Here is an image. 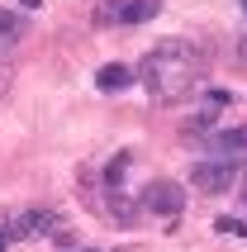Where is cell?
I'll return each mask as SVG.
<instances>
[{"label":"cell","mask_w":247,"mask_h":252,"mask_svg":"<svg viewBox=\"0 0 247 252\" xmlns=\"http://www.w3.org/2000/svg\"><path fill=\"white\" fill-rule=\"evenodd\" d=\"M24 19H19V14H0V67H5V57L14 53V48H19V38H24Z\"/></svg>","instance_id":"cell-8"},{"label":"cell","mask_w":247,"mask_h":252,"mask_svg":"<svg viewBox=\"0 0 247 252\" xmlns=\"http://www.w3.org/2000/svg\"><path fill=\"white\" fill-rule=\"evenodd\" d=\"M205 148H209V157H219V162H238V157H247V128H223Z\"/></svg>","instance_id":"cell-6"},{"label":"cell","mask_w":247,"mask_h":252,"mask_svg":"<svg viewBox=\"0 0 247 252\" xmlns=\"http://www.w3.org/2000/svg\"><path fill=\"white\" fill-rule=\"evenodd\" d=\"M0 86H5V67H0Z\"/></svg>","instance_id":"cell-12"},{"label":"cell","mask_w":247,"mask_h":252,"mask_svg":"<svg viewBox=\"0 0 247 252\" xmlns=\"http://www.w3.org/2000/svg\"><path fill=\"white\" fill-rule=\"evenodd\" d=\"M214 228H219V233H243V238H247V224H243V219H219Z\"/></svg>","instance_id":"cell-10"},{"label":"cell","mask_w":247,"mask_h":252,"mask_svg":"<svg viewBox=\"0 0 247 252\" xmlns=\"http://www.w3.org/2000/svg\"><path fill=\"white\" fill-rule=\"evenodd\" d=\"M190 186L200 190V195H228V190H238V186H243V171H238V162L200 157V162L190 167Z\"/></svg>","instance_id":"cell-3"},{"label":"cell","mask_w":247,"mask_h":252,"mask_svg":"<svg viewBox=\"0 0 247 252\" xmlns=\"http://www.w3.org/2000/svg\"><path fill=\"white\" fill-rule=\"evenodd\" d=\"M95 86L105 91V95H114V91H128V86H133V67H128V62H110V67H100V71H95Z\"/></svg>","instance_id":"cell-7"},{"label":"cell","mask_w":247,"mask_h":252,"mask_svg":"<svg viewBox=\"0 0 247 252\" xmlns=\"http://www.w3.org/2000/svg\"><path fill=\"white\" fill-rule=\"evenodd\" d=\"M195 128H214V110H200L195 119H185V133H195Z\"/></svg>","instance_id":"cell-9"},{"label":"cell","mask_w":247,"mask_h":252,"mask_svg":"<svg viewBox=\"0 0 247 252\" xmlns=\"http://www.w3.org/2000/svg\"><path fill=\"white\" fill-rule=\"evenodd\" d=\"M81 252H100V248H81Z\"/></svg>","instance_id":"cell-13"},{"label":"cell","mask_w":247,"mask_h":252,"mask_svg":"<svg viewBox=\"0 0 247 252\" xmlns=\"http://www.w3.org/2000/svg\"><path fill=\"white\" fill-rule=\"evenodd\" d=\"M5 248H10V243H5V233H0V252H5Z\"/></svg>","instance_id":"cell-11"},{"label":"cell","mask_w":247,"mask_h":252,"mask_svg":"<svg viewBox=\"0 0 247 252\" xmlns=\"http://www.w3.org/2000/svg\"><path fill=\"white\" fill-rule=\"evenodd\" d=\"M138 210H148L152 219H162V224L171 228V224L181 219V210H185V190H181L176 181H152V186H143Z\"/></svg>","instance_id":"cell-5"},{"label":"cell","mask_w":247,"mask_h":252,"mask_svg":"<svg viewBox=\"0 0 247 252\" xmlns=\"http://www.w3.org/2000/svg\"><path fill=\"white\" fill-rule=\"evenodd\" d=\"M24 5H38V0H24Z\"/></svg>","instance_id":"cell-14"},{"label":"cell","mask_w":247,"mask_h":252,"mask_svg":"<svg viewBox=\"0 0 247 252\" xmlns=\"http://www.w3.org/2000/svg\"><path fill=\"white\" fill-rule=\"evenodd\" d=\"M243 10H247V0H243Z\"/></svg>","instance_id":"cell-15"},{"label":"cell","mask_w":247,"mask_h":252,"mask_svg":"<svg viewBox=\"0 0 247 252\" xmlns=\"http://www.w3.org/2000/svg\"><path fill=\"white\" fill-rule=\"evenodd\" d=\"M5 243H29V238H57L62 233V214L57 210H24L14 219H0Z\"/></svg>","instance_id":"cell-2"},{"label":"cell","mask_w":247,"mask_h":252,"mask_svg":"<svg viewBox=\"0 0 247 252\" xmlns=\"http://www.w3.org/2000/svg\"><path fill=\"white\" fill-rule=\"evenodd\" d=\"M200 76H205V57H200V48L185 43V38L157 43V48L133 67V81L143 86L152 100H162V105L185 100L195 86H200Z\"/></svg>","instance_id":"cell-1"},{"label":"cell","mask_w":247,"mask_h":252,"mask_svg":"<svg viewBox=\"0 0 247 252\" xmlns=\"http://www.w3.org/2000/svg\"><path fill=\"white\" fill-rule=\"evenodd\" d=\"M243 195H247V190H243Z\"/></svg>","instance_id":"cell-16"},{"label":"cell","mask_w":247,"mask_h":252,"mask_svg":"<svg viewBox=\"0 0 247 252\" xmlns=\"http://www.w3.org/2000/svg\"><path fill=\"white\" fill-rule=\"evenodd\" d=\"M162 14V0H100L95 5V29H114V24H148Z\"/></svg>","instance_id":"cell-4"}]
</instances>
